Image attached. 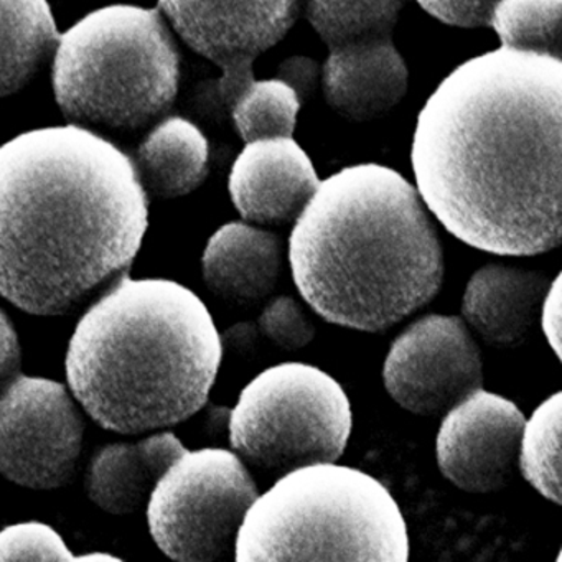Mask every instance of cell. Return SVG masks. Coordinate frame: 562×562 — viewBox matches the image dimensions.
Masks as SVG:
<instances>
[{
    "instance_id": "1",
    "label": "cell",
    "mask_w": 562,
    "mask_h": 562,
    "mask_svg": "<svg viewBox=\"0 0 562 562\" xmlns=\"http://www.w3.org/2000/svg\"><path fill=\"white\" fill-rule=\"evenodd\" d=\"M561 114V58L503 47L470 58L417 117L420 200L480 251H551L562 235Z\"/></svg>"
},
{
    "instance_id": "2",
    "label": "cell",
    "mask_w": 562,
    "mask_h": 562,
    "mask_svg": "<svg viewBox=\"0 0 562 562\" xmlns=\"http://www.w3.org/2000/svg\"><path fill=\"white\" fill-rule=\"evenodd\" d=\"M149 226L134 160L88 127L0 146V295L61 315L127 274Z\"/></svg>"
},
{
    "instance_id": "3",
    "label": "cell",
    "mask_w": 562,
    "mask_h": 562,
    "mask_svg": "<svg viewBox=\"0 0 562 562\" xmlns=\"http://www.w3.org/2000/svg\"><path fill=\"white\" fill-rule=\"evenodd\" d=\"M294 223L292 278L330 324L387 330L442 285L436 229L419 193L390 167L358 164L334 173Z\"/></svg>"
},
{
    "instance_id": "4",
    "label": "cell",
    "mask_w": 562,
    "mask_h": 562,
    "mask_svg": "<svg viewBox=\"0 0 562 562\" xmlns=\"http://www.w3.org/2000/svg\"><path fill=\"white\" fill-rule=\"evenodd\" d=\"M222 358V337L195 292L124 274L78 322L65 364L71 393L100 426L137 434L199 413Z\"/></svg>"
},
{
    "instance_id": "5",
    "label": "cell",
    "mask_w": 562,
    "mask_h": 562,
    "mask_svg": "<svg viewBox=\"0 0 562 562\" xmlns=\"http://www.w3.org/2000/svg\"><path fill=\"white\" fill-rule=\"evenodd\" d=\"M239 562H406L409 536L386 486L351 467L291 470L246 512L235 541Z\"/></svg>"
},
{
    "instance_id": "6",
    "label": "cell",
    "mask_w": 562,
    "mask_h": 562,
    "mask_svg": "<svg viewBox=\"0 0 562 562\" xmlns=\"http://www.w3.org/2000/svg\"><path fill=\"white\" fill-rule=\"evenodd\" d=\"M52 80L77 126L137 131L176 101L180 55L157 9L108 5L60 35Z\"/></svg>"
},
{
    "instance_id": "7",
    "label": "cell",
    "mask_w": 562,
    "mask_h": 562,
    "mask_svg": "<svg viewBox=\"0 0 562 562\" xmlns=\"http://www.w3.org/2000/svg\"><path fill=\"white\" fill-rule=\"evenodd\" d=\"M229 442L246 462L288 473L344 456L353 414L341 384L321 368L281 363L259 373L229 411Z\"/></svg>"
},
{
    "instance_id": "8",
    "label": "cell",
    "mask_w": 562,
    "mask_h": 562,
    "mask_svg": "<svg viewBox=\"0 0 562 562\" xmlns=\"http://www.w3.org/2000/svg\"><path fill=\"white\" fill-rule=\"evenodd\" d=\"M256 498L255 480L238 453L186 450L150 493V535L176 561H216L232 552Z\"/></svg>"
},
{
    "instance_id": "9",
    "label": "cell",
    "mask_w": 562,
    "mask_h": 562,
    "mask_svg": "<svg viewBox=\"0 0 562 562\" xmlns=\"http://www.w3.org/2000/svg\"><path fill=\"white\" fill-rule=\"evenodd\" d=\"M83 432V417L58 381L18 374L0 391V473L18 485H64L74 475Z\"/></svg>"
},
{
    "instance_id": "10",
    "label": "cell",
    "mask_w": 562,
    "mask_h": 562,
    "mask_svg": "<svg viewBox=\"0 0 562 562\" xmlns=\"http://www.w3.org/2000/svg\"><path fill=\"white\" fill-rule=\"evenodd\" d=\"M159 8L192 50L222 68L229 104L255 80L256 58L291 31L304 0H159Z\"/></svg>"
},
{
    "instance_id": "11",
    "label": "cell",
    "mask_w": 562,
    "mask_h": 562,
    "mask_svg": "<svg viewBox=\"0 0 562 562\" xmlns=\"http://www.w3.org/2000/svg\"><path fill=\"white\" fill-rule=\"evenodd\" d=\"M383 380L404 409L439 416L482 387V358L462 318L427 315L393 341Z\"/></svg>"
},
{
    "instance_id": "12",
    "label": "cell",
    "mask_w": 562,
    "mask_h": 562,
    "mask_svg": "<svg viewBox=\"0 0 562 562\" xmlns=\"http://www.w3.org/2000/svg\"><path fill=\"white\" fill-rule=\"evenodd\" d=\"M522 426L525 416L513 401L479 387L450 407L440 424V472L465 492L503 488L518 467Z\"/></svg>"
},
{
    "instance_id": "13",
    "label": "cell",
    "mask_w": 562,
    "mask_h": 562,
    "mask_svg": "<svg viewBox=\"0 0 562 562\" xmlns=\"http://www.w3.org/2000/svg\"><path fill=\"white\" fill-rule=\"evenodd\" d=\"M317 170L292 137L246 143L229 173L239 215L262 226L291 225L317 190Z\"/></svg>"
},
{
    "instance_id": "14",
    "label": "cell",
    "mask_w": 562,
    "mask_h": 562,
    "mask_svg": "<svg viewBox=\"0 0 562 562\" xmlns=\"http://www.w3.org/2000/svg\"><path fill=\"white\" fill-rule=\"evenodd\" d=\"M407 78L393 38L331 48L322 68L327 103L360 123L390 113L406 94Z\"/></svg>"
},
{
    "instance_id": "15",
    "label": "cell",
    "mask_w": 562,
    "mask_h": 562,
    "mask_svg": "<svg viewBox=\"0 0 562 562\" xmlns=\"http://www.w3.org/2000/svg\"><path fill=\"white\" fill-rule=\"evenodd\" d=\"M549 284L541 272L485 266L467 284L463 318L492 347H516L531 330Z\"/></svg>"
},
{
    "instance_id": "16",
    "label": "cell",
    "mask_w": 562,
    "mask_h": 562,
    "mask_svg": "<svg viewBox=\"0 0 562 562\" xmlns=\"http://www.w3.org/2000/svg\"><path fill=\"white\" fill-rule=\"evenodd\" d=\"M202 266L205 284L216 297L241 307L256 305L278 285L281 239L246 223H228L210 238Z\"/></svg>"
},
{
    "instance_id": "17",
    "label": "cell",
    "mask_w": 562,
    "mask_h": 562,
    "mask_svg": "<svg viewBox=\"0 0 562 562\" xmlns=\"http://www.w3.org/2000/svg\"><path fill=\"white\" fill-rule=\"evenodd\" d=\"M173 434H156L133 443H110L98 450L88 469L90 498L104 512H137L166 470L186 452Z\"/></svg>"
},
{
    "instance_id": "18",
    "label": "cell",
    "mask_w": 562,
    "mask_h": 562,
    "mask_svg": "<svg viewBox=\"0 0 562 562\" xmlns=\"http://www.w3.org/2000/svg\"><path fill=\"white\" fill-rule=\"evenodd\" d=\"M210 144L199 126L186 117L157 123L137 149V176L156 199H177L202 186L209 176Z\"/></svg>"
},
{
    "instance_id": "19",
    "label": "cell",
    "mask_w": 562,
    "mask_h": 562,
    "mask_svg": "<svg viewBox=\"0 0 562 562\" xmlns=\"http://www.w3.org/2000/svg\"><path fill=\"white\" fill-rule=\"evenodd\" d=\"M58 38L48 0H0V98L34 80Z\"/></svg>"
},
{
    "instance_id": "20",
    "label": "cell",
    "mask_w": 562,
    "mask_h": 562,
    "mask_svg": "<svg viewBox=\"0 0 562 562\" xmlns=\"http://www.w3.org/2000/svg\"><path fill=\"white\" fill-rule=\"evenodd\" d=\"M406 0H304L305 18L331 48L393 38Z\"/></svg>"
},
{
    "instance_id": "21",
    "label": "cell",
    "mask_w": 562,
    "mask_h": 562,
    "mask_svg": "<svg viewBox=\"0 0 562 562\" xmlns=\"http://www.w3.org/2000/svg\"><path fill=\"white\" fill-rule=\"evenodd\" d=\"M561 393L539 404L529 420H525L518 452L522 476L555 505H561Z\"/></svg>"
},
{
    "instance_id": "22",
    "label": "cell",
    "mask_w": 562,
    "mask_h": 562,
    "mask_svg": "<svg viewBox=\"0 0 562 562\" xmlns=\"http://www.w3.org/2000/svg\"><path fill=\"white\" fill-rule=\"evenodd\" d=\"M229 106L239 136L246 143H252L271 137H292L302 103L289 85L272 78L252 80L236 94Z\"/></svg>"
},
{
    "instance_id": "23",
    "label": "cell",
    "mask_w": 562,
    "mask_h": 562,
    "mask_svg": "<svg viewBox=\"0 0 562 562\" xmlns=\"http://www.w3.org/2000/svg\"><path fill=\"white\" fill-rule=\"evenodd\" d=\"M562 0H498L490 24L503 48L561 58Z\"/></svg>"
},
{
    "instance_id": "24",
    "label": "cell",
    "mask_w": 562,
    "mask_h": 562,
    "mask_svg": "<svg viewBox=\"0 0 562 562\" xmlns=\"http://www.w3.org/2000/svg\"><path fill=\"white\" fill-rule=\"evenodd\" d=\"M74 559L64 538L45 522H18L0 531V562Z\"/></svg>"
},
{
    "instance_id": "25",
    "label": "cell",
    "mask_w": 562,
    "mask_h": 562,
    "mask_svg": "<svg viewBox=\"0 0 562 562\" xmlns=\"http://www.w3.org/2000/svg\"><path fill=\"white\" fill-rule=\"evenodd\" d=\"M259 330L276 347L288 351L307 347L315 337V327L304 308L289 295H279L266 305L259 317Z\"/></svg>"
},
{
    "instance_id": "26",
    "label": "cell",
    "mask_w": 562,
    "mask_h": 562,
    "mask_svg": "<svg viewBox=\"0 0 562 562\" xmlns=\"http://www.w3.org/2000/svg\"><path fill=\"white\" fill-rule=\"evenodd\" d=\"M427 14L453 27L473 29L490 24L498 0H417Z\"/></svg>"
},
{
    "instance_id": "27",
    "label": "cell",
    "mask_w": 562,
    "mask_h": 562,
    "mask_svg": "<svg viewBox=\"0 0 562 562\" xmlns=\"http://www.w3.org/2000/svg\"><path fill=\"white\" fill-rule=\"evenodd\" d=\"M321 75L322 70L317 61L314 58L302 57V55L288 58L278 68V80L289 85L297 94L301 103L307 101L315 93Z\"/></svg>"
},
{
    "instance_id": "28",
    "label": "cell",
    "mask_w": 562,
    "mask_h": 562,
    "mask_svg": "<svg viewBox=\"0 0 562 562\" xmlns=\"http://www.w3.org/2000/svg\"><path fill=\"white\" fill-rule=\"evenodd\" d=\"M21 370V345L14 325L0 311V391L4 390Z\"/></svg>"
},
{
    "instance_id": "29",
    "label": "cell",
    "mask_w": 562,
    "mask_h": 562,
    "mask_svg": "<svg viewBox=\"0 0 562 562\" xmlns=\"http://www.w3.org/2000/svg\"><path fill=\"white\" fill-rule=\"evenodd\" d=\"M539 311L546 338L558 358H561V276L549 284Z\"/></svg>"
},
{
    "instance_id": "30",
    "label": "cell",
    "mask_w": 562,
    "mask_h": 562,
    "mask_svg": "<svg viewBox=\"0 0 562 562\" xmlns=\"http://www.w3.org/2000/svg\"><path fill=\"white\" fill-rule=\"evenodd\" d=\"M261 330L251 322H241V324L233 325L225 331L222 337L223 347H228L239 357H252L258 350Z\"/></svg>"
},
{
    "instance_id": "31",
    "label": "cell",
    "mask_w": 562,
    "mask_h": 562,
    "mask_svg": "<svg viewBox=\"0 0 562 562\" xmlns=\"http://www.w3.org/2000/svg\"><path fill=\"white\" fill-rule=\"evenodd\" d=\"M80 561H120V559L106 554V552H90V554L81 555Z\"/></svg>"
}]
</instances>
